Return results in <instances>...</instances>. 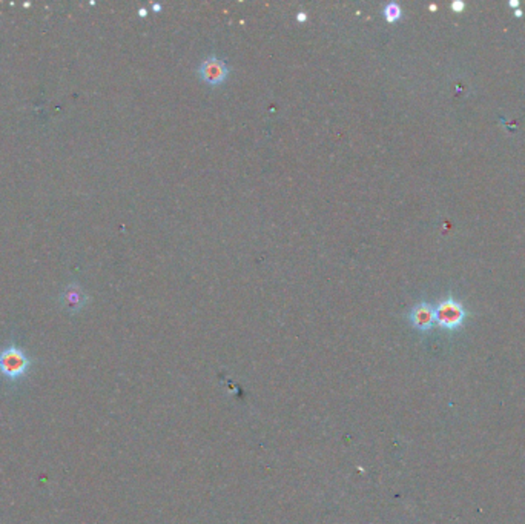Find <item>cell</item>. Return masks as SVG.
I'll list each match as a JSON object with an SVG mask.
<instances>
[{
  "label": "cell",
  "instance_id": "obj_2",
  "mask_svg": "<svg viewBox=\"0 0 525 524\" xmlns=\"http://www.w3.org/2000/svg\"><path fill=\"white\" fill-rule=\"evenodd\" d=\"M466 309L462 306L459 301L447 298L441 301V303L436 306L435 309V320L444 330H458V327L464 323L466 320Z\"/></svg>",
  "mask_w": 525,
  "mask_h": 524
},
{
  "label": "cell",
  "instance_id": "obj_12",
  "mask_svg": "<svg viewBox=\"0 0 525 524\" xmlns=\"http://www.w3.org/2000/svg\"><path fill=\"white\" fill-rule=\"evenodd\" d=\"M516 16H522V11L521 10H516Z\"/></svg>",
  "mask_w": 525,
  "mask_h": 524
},
{
  "label": "cell",
  "instance_id": "obj_1",
  "mask_svg": "<svg viewBox=\"0 0 525 524\" xmlns=\"http://www.w3.org/2000/svg\"><path fill=\"white\" fill-rule=\"evenodd\" d=\"M33 365L30 355L20 346L8 344L0 349V375L8 381H17L23 378Z\"/></svg>",
  "mask_w": 525,
  "mask_h": 524
},
{
  "label": "cell",
  "instance_id": "obj_10",
  "mask_svg": "<svg viewBox=\"0 0 525 524\" xmlns=\"http://www.w3.org/2000/svg\"><path fill=\"white\" fill-rule=\"evenodd\" d=\"M160 8H162V6H160V5H154V10H155V11H160Z\"/></svg>",
  "mask_w": 525,
  "mask_h": 524
},
{
  "label": "cell",
  "instance_id": "obj_3",
  "mask_svg": "<svg viewBox=\"0 0 525 524\" xmlns=\"http://www.w3.org/2000/svg\"><path fill=\"white\" fill-rule=\"evenodd\" d=\"M199 73H200L201 78L208 85L216 86V85H220V83L225 82L228 74H229V68L221 59L209 57L200 65Z\"/></svg>",
  "mask_w": 525,
  "mask_h": 524
},
{
  "label": "cell",
  "instance_id": "obj_4",
  "mask_svg": "<svg viewBox=\"0 0 525 524\" xmlns=\"http://www.w3.org/2000/svg\"><path fill=\"white\" fill-rule=\"evenodd\" d=\"M60 303L69 314H77L88 303V296L83 288L77 283H69V285L61 291Z\"/></svg>",
  "mask_w": 525,
  "mask_h": 524
},
{
  "label": "cell",
  "instance_id": "obj_5",
  "mask_svg": "<svg viewBox=\"0 0 525 524\" xmlns=\"http://www.w3.org/2000/svg\"><path fill=\"white\" fill-rule=\"evenodd\" d=\"M411 322L412 325L420 331H429L435 325V309L427 305V303H420L416 305L412 313H411Z\"/></svg>",
  "mask_w": 525,
  "mask_h": 524
},
{
  "label": "cell",
  "instance_id": "obj_7",
  "mask_svg": "<svg viewBox=\"0 0 525 524\" xmlns=\"http://www.w3.org/2000/svg\"><path fill=\"white\" fill-rule=\"evenodd\" d=\"M464 6H466V5L462 4V2H453V4H452V10H453V11H456V13H461L462 10H464Z\"/></svg>",
  "mask_w": 525,
  "mask_h": 524
},
{
  "label": "cell",
  "instance_id": "obj_8",
  "mask_svg": "<svg viewBox=\"0 0 525 524\" xmlns=\"http://www.w3.org/2000/svg\"><path fill=\"white\" fill-rule=\"evenodd\" d=\"M297 19H298L300 22H305V21H306V14H305V11H301V13L297 16Z\"/></svg>",
  "mask_w": 525,
  "mask_h": 524
},
{
  "label": "cell",
  "instance_id": "obj_9",
  "mask_svg": "<svg viewBox=\"0 0 525 524\" xmlns=\"http://www.w3.org/2000/svg\"><path fill=\"white\" fill-rule=\"evenodd\" d=\"M519 5V2H518V0H512V2H510V6H518Z\"/></svg>",
  "mask_w": 525,
  "mask_h": 524
},
{
  "label": "cell",
  "instance_id": "obj_6",
  "mask_svg": "<svg viewBox=\"0 0 525 524\" xmlns=\"http://www.w3.org/2000/svg\"><path fill=\"white\" fill-rule=\"evenodd\" d=\"M384 17L387 22H395L401 17V6L398 4H389L384 8Z\"/></svg>",
  "mask_w": 525,
  "mask_h": 524
},
{
  "label": "cell",
  "instance_id": "obj_11",
  "mask_svg": "<svg viewBox=\"0 0 525 524\" xmlns=\"http://www.w3.org/2000/svg\"><path fill=\"white\" fill-rule=\"evenodd\" d=\"M138 13H140V14H141V16H146V10H140V11H138Z\"/></svg>",
  "mask_w": 525,
  "mask_h": 524
}]
</instances>
